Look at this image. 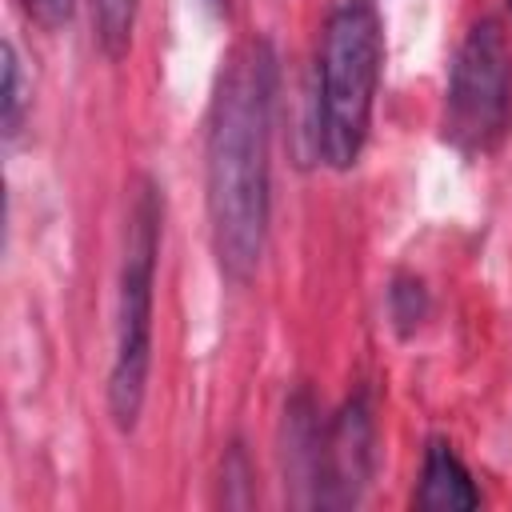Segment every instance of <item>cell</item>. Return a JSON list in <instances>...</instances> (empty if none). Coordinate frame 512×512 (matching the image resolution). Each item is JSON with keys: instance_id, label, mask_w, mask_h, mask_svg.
I'll list each match as a JSON object with an SVG mask.
<instances>
[{"instance_id": "1", "label": "cell", "mask_w": 512, "mask_h": 512, "mask_svg": "<svg viewBox=\"0 0 512 512\" xmlns=\"http://www.w3.org/2000/svg\"><path fill=\"white\" fill-rule=\"evenodd\" d=\"M276 60L264 40H240L216 76L204 140V200L216 264L244 284L268 240V140Z\"/></svg>"}, {"instance_id": "2", "label": "cell", "mask_w": 512, "mask_h": 512, "mask_svg": "<svg viewBox=\"0 0 512 512\" xmlns=\"http://www.w3.org/2000/svg\"><path fill=\"white\" fill-rule=\"evenodd\" d=\"M384 64V28L372 0H340L320 40L316 140L332 168H352L364 152L376 84Z\"/></svg>"}, {"instance_id": "3", "label": "cell", "mask_w": 512, "mask_h": 512, "mask_svg": "<svg viewBox=\"0 0 512 512\" xmlns=\"http://www.w3.org/2000/svg\"><path fill=\"white\" fill-rule=\"evenodd\" d=\"M160 248V200L144 184L132 208L124 264H120V304H116V356L108 376V408L120 428H132L144 408L148 360H152V284Z\"/></svg>"}, {"instance_id": "4", "label": "cell", "mask_w": 512, "mask_h": 512, "mask_svg": "<svg viewBox=\"0 0 512 512\" xmlns=\"http://www.w3.org/2000/svg\"><path fill=\"white\" fill-rule=\"evenodd\" d=\"M512 116V52L496 20L472 24L464 36L452 80H448V104H444V136L476 156L488 152Z\"/></svg>"}, {"instance_id": "5", "label": "cell", "mask_w": 512, "mask_h": 512, "mask_svg": "<svg viewBox=\"0 0 512 512\" xmlns=\"http://www.w3.org/2000/svg\"><path fill=\"white\" fill-rule=\"evenodd\" d=\"M424 512H452V508H476L480 492L468 476V468L460 464V456L444 444L432 440L424 452V472H420V492L412 500Z\"/></svg>"}, {"instance_id": "6", "label": "cell", "mask_w": 512, "mask_h": 512, "mask_svg": "<svg viewBox=\"0 0 512 512\" xmlns=\"http://www.w3.org/2000/svg\"><path fill=\"white\" fill-rule=\"evenodd\" d=\"M136 4L140 0H92V20H96V40L100 48L120 60L128 52L132 40V24H136Z\"/></svg>"}, {"instance_id": "7", "label": "cell", "mask_w": 512, "mask_h": 512, "mask_svg": "<svg viewBox=\"0 0 512 512\" xmlns=\"http://www.w3.org/2000/svg\"><path fill=\"white\" fill-rule=\"evenodd\" d=\"M24 84H20V60L16 48L4 44V136L20 132V116H24Z\"/></svg>"}, {"instance_id": "8", "label": "cell", "mask_w": 512, "mask_h": 512, "mask_svg": "<svg viewBox=\"0 0 512 512\" xmlns=\"http://www.w3.org/2000/svg\"><path fill=\"white\" fill-rule=\"evenodd\" d=\"M24 4V12L40 24V28H60V24H68V16H72V0H20Z\"/></svg>"}, {"instance_id": "9", "label": "cell", "mask_w": 512, "mask_h": 512, "mask_svg": "<svg viewBox=\"0 0 512 512\" xmlns=\"http://www.w3.org/2000/svg\"><path fill=\"white\" fill-rule=\"evenodd\" d=\"M508 4H512V0H508Z\"/></svg>"}]
</instances>
